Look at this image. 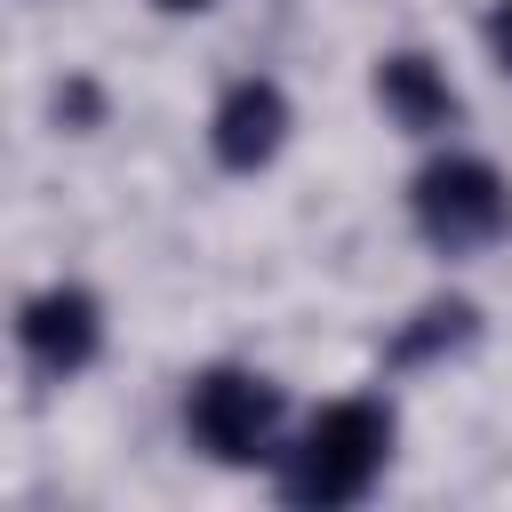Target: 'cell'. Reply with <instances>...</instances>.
Segmentation results:
<instances>
[{
	"instance_id": "obj_1",
	"label": "cell",
	"mask_w": 512,
	"mask_h": 512,
	"mask_svg": "<svg viewBox=\"0 0 512 512\" xmlns=\"http://www.w3.org/2000/svg\"><path fill=\"white\" fill-rule=\"evenodd\" d=\"M392 464V408L384 400H328L296 448H280V488L296 504H360Z\"/></svg>"
},
{
	"instance_id": "obj_2",
	"label": "cell",
	"mask_w": 512,
	"mask_h": 512,
	"mask_svg": "<svg viewBox=\"0 0 512 512\" xmlns=\"http://www.w3.org/2000/svg\"><path fill=\"white\" fill-rule=\"evenodd\" d=\"M408 208H416V232H424L432 248H448V256L488 248V240L512 232V184H504V168L480 160V152L432 160V168L408 184Z\"/></svg>"
},
{
	"instance_id": "obj_3",
	"label": "cell",
	"mask_w": 512,
	"mask_h": 512,
	"mask_svg": "<svg viewBox=\"0 0 512 512\" xmlns=\"http://www.w3.org/2000/svg\"><path fill=\"white\" fill-rule=\"evenodd\" d=\"M184 432L216 464H256L280 440V392L256 368H200L184 392Z\"/></svg>"
},
{
	"instance_id": "obj_4",
	"label": "cell",
	"mask_w": 512,
	"mask_h": 512,
	"mask_svg": "<svg viewBox=\"0 0 512 512\" xmlns=\"http://www.w3.org/2000/svg\"><path fill=\"white\" fill-rule=\"evenodd\" d=\"M16 344H24V360L40 368V376H80L96 352H104V304L88 296V288H40L32 304H24V320H16Z\"/></svg>"
},
{
	"instance_id": "obj_5",
	"label": "cell",
	"mask_w": 512,
	"mask_h": 512,
	"mask_svg": "<svg viewBox=\"0 0 512 512\" xmlns=\"http://www.w3.org/2000/svg\"><path fill=\"white\" fill-rule=\"evenodd\" d=\"M208 144L240 176L264 168V160H280V144H288V96L272 80H232L224 104H216V120H208Z\"/></svg>"
},
{
	"instance_id": "obj_6",
	"label": "cell",
	"mask_w": 512,
	"mask_h": 512,
	"mask_svg": "<svg viewBox=\"0 0 512 512\" xmlns=\"http://www.w3.org/2000/svg\"><path fill=\"white\" fill-rule=\"evenodd\" d=\"M376 104H384V120L408 128V136L456 128V88H448V72H440L432 56H416V48H400V56L376 64Z\"/></svg>"
},
{
	"instance_id": "obj_7",
	"label": "cell",
	"mask_w": 512,
	"mask_h": 512,
	"mask_svg": "<svg viewBox=\"0 0 512 512\" xmlns=\"http://www.w3.org/2000/svg\"><path fill=\"white\" fill-rule=\"evenodd\" d=\"M488 56L512 72V0H496V8H488Z\"/></svg>"
},
{
	"instance_id": "obj_8",
	"label": "cell",
	"mask_w": 512,
	"mask_h": 512,
	"mask_svg": "<svg viewBox=\"0 0 512 512\" xmlns=\"http://www.w3.org/2000/svg\"><path fill=\"white\" fill-rule=\"evenodd\" d=\"M168 16H200V8H216V0H160Z\"/></svg>"
}]
</instances>
